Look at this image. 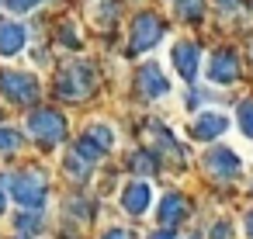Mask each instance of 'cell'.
<instances>
[{
  "instance_id": "3957f363",
  "label": "cell",
  "mask_w": 253,
  "mask_h": 239,
  "mask_svg": "<svg viewBox=\"0 0 253 239\" xmlns=\"http://www.w3.org/2000/svg\"><path fill=\"white\" fill-rule=\"evenodd\" d=\"M28 135L39 139L42 146H59L66 139V118L52 108H39L28 115Z\"/></svg>"
},
{
  "instance_id": "ba28073f",
  "label": "cell",
  "mask_w": 253,
  "mask_h": 239,
  "mask_svg": "<svg viewBox=\"0 0 253 239\" xmlns=\"http://www.w3.org/2000/svg\"><path fill=\"white\" fill-rule=\"evenodd\" d=\"M208 80H211L215 87H229V83L239 80V59H236L232 49H222V52L211 56V63H208Z\"/></svg>"
},
{
  "instance_id": "8fae6325",
  "label": "cell",
  "mask_w": 253,
  "mask_h": 239,
  "mask_svg": "<svg viewBox=\"0 0 253 239\" xmlns=\"http://www.w3.org/2000/svg\"><path fill=\"white\" fill-rule=\"evenodd\" d=\"M170 80H167V73L156 66V63H146L142 70H139V90H142V97H167L170 94Z\"/></svg>"
},
{
  "instance_id": "52a82bcc",
  "label": "cell",
  "mask_w": 253,
  "mask_h": 239,
  "mask_svg": "<svg viewBox=\"0 0 253 239\" xmlns=\"http://www.w3.org/2000/svg\"><path fill=\"white\" fill-rule=\"evenodd\" d=\"M225 132H229L225 111H198V118L191 121V139H198V142H215Z\"/></svg>"
},
{
  "instance_id": "ffe728a7",
  "label": "cell",
  "mask_w": 253,
  "mask_h": 239,
  "mask_svg": "<svg viewBox=\"0 0 253 239\" xmlns=\"http://www.w3.org/2000/svg\"><path fill=\"white\" fill-rule=\"evenodd\" d=\"M14 225H18L21 236H35V232H39V215H18Z\"/></svg>"
},
{
  "instance_id": "7a4b0ae2",
  "label": "cell",
  "mask_w": 253,
  "mask_h": 239,
  "mask_svg": "<svg viewBox=\"0 0 253 239\" xmlns=\"http://www.w3.org/2000/svg\"><path fill=\"white\" fill-rule=\"evenodd\" d=\"M7 187H11V198L21 208H35V211L45 204V194H49V184H45V173L42 170L14 173V177H7Z\"/></svg>"
},
{
  "instance_id": "4fadbf2b",
  "label": "cell",
  "mask_w": 253,
  "mask_h": 239,
  "mask_svg": "<svg viewBox=\"0 0 253 239\" xmlns=\"http://www.w3.org/2000/svg\"><path fill=\"white\" fill-rule=\"evenodd\" d=\"M156 215H160V222H163L167 229H170V225H177V222H184V218H187V201H184V194H180V191L163 194V201H160Z\"/></svg>"
},
{
  "instance_id": "cb8c5ba5",
  "label": "cell",
  "mask_w": 253,
  "mask_h": 239,
  "mask_svg": "<svg viewBox=\"0 0 253 239\" xmlns=\"http://www.w3.org/2000/svg\"><path fill=\"white\" fill-rule=\"evenodd\" d=\"M101 239H132V232H128V229H108Z\"/></svg>"
},
{
  "instance_id": "5b68a950",
  "label": "cell",
  "mask_w": 253,
  "mask_h": 239,
  "mask_svg": "<svg viewBox=\"0 0 253 239\" xmlns=\"http://www.w3.org/2000/svg\"><path fill=\"white\" fill-rule=\"evenodd\" d=\"M163 39V21L156 18V14H139L135 21H132V35H128V52L132 56H139V52H149L156 42Z\"/></svg>"
},
{
  "instance_id": "ac0fdd59",
  "label": "cell",
  "mask_w": 253,
  "mask_h": 239,
  "mask_svg": "<svg viewBox=\"0 0 253 239\" xmlns=\"http://www.w3.org/2000/svg\"><path fill=\"white\" fill-rule=\"evenodd\" d=\"M236 115H239V128H243V135H246V139H253V97H250V101H243Z\"/></svg>"
},
{
  "instance_id": "d4e9b609",
  "label": "cell",
  "mask_w": 253,
  "mask_h": 239,
  "mask_svg": "<svg viewBox=\"0 0 253 239\" xmlns=\"http://www.w3.org/2000/svg\"><path fill=\"white\" fill-rule=\"evenodd\" d=\"M149 239H173V232L170 229H156V232H149Z\"/></svg>"
},
{
  "instance_id": "603a6c76",
  "label": "cell",
  "mask_w": 253,
  "mask_h": 239,
  "mask_svg": "<svg viewBox=\"0 0 253 239\" xmlns=\"http://www.w3.org/2000/svg\"><path fill=\"white\" fill-rule=\"evenodd\" d=\"M211 239H232V229H229L225 222H218V225L211 229Z\"/></svg>"
},
{
  "instance_id": "e0dca14e",
  "label": "cell",
  "mask_w": 253,
  "mask_h": 239,
  "mask_svg": "<svg viewBox=\"0 0 253 239\" xmlns=\"http://www.w3.org/2000/svg\"><path fill=\"white\" fill-rule=\"evenodd\" d=\"M21 132L11 128V125H0V153H18L21 149Z\"/></svg>"
},
{
  "instance_id": "9a60e30c",
  "label": "cell",
  "mask_w": 253,
  "mask_h": 239,
  "mask_svg": "<svg viewBox=\"0 0 253 239\" xmlns=\"http://www.w3.org/2000/svg\"><path fill=\"white\" fill-rule=\"evenodd\" d=\"M177 14L184 18V21H191V25H198L201 18H205V0H177Z\"/></svg>"
},
{
  "instance_id": "d6986e66",
  "label": "cell",
  "mask_w": 253,
  "mask_h": 239,
  "mask_svg": "<svg viewBox=\"0 0 253 239\" xmlns=\"http://www.w3.org/2000/svg\"><path fill=\"white\" fill-rule=\"evenodd\" d=\"M42 4H45V0H4V7L14 11V14H32V11H39Z\"/></svg>"
},
{
  "instance_id": "44dd1931",
  "label": "cell",
  "mask_w": 253,
  "mask_h": 239,
  "mask_svg": "<svg viewBox=\"0 0 253 239\" xmlns=\"http://www.w3.org/2000/svg\"><path fill=\"white\" fill-rule=\"evenodd\" d=\"M132 163H135V170H139V173H142V170H146V173H153V170H156V156H153V153H135V159H132Z\"/></svg>"
},
{
  "instance_id": "7c38bea8",
  "label": "cell",
  "mask_w": 253,
  "mask_h": 239,
  "mask_svg": "<svg viewBox=\"0 0 253 239\" xmlns=\"http://www.w3.org/2000/svg\"><path fill=\"white\" fill-rule=\"evenodd\" d=\"M25 42H28V28L21 21H0V56L4 59L18 56L25 49Z\"/></svg>"
},
{
  "instance_id": "8992f818",
  "label": "cell",
  "mask_w": 253,
  "mask_h": 239,
  "mask_svg": "<svg viewBox=\"0 0 253 239\" xmlns=\"http://www.w3.org/2000/svg\"><path fill=\"white\" fill-rule=\"evenodd\" d=\"M170 63H173V70H177L187 83H194V80H198V70H201V49H198L194 42L180 39V42L170 45Z\"/></svg>"
},
{
  "instance_id": "7402d4cb",
  "label": "cell",
  "mask_w": 253,
  "mask_h": 239,
  "mask_svg": "<svg viewBox=\"0 0 253 239\" xmlns=\"http://www.w3.org/2000/svg\"><path fill=\"white\" fill-rule=\"evenodd\" d=\"M66 170H70V177H87V173H90V166H84L80 156H70V159H66Z\"/></svg>"
},
{
  "instance_id": "30bf717a",
  "label": "cell",
  "mask_w": 253,
  "mask_h": 239,
  "mask_svg": "<svg viewBox=\"0 0 253 239\" xmlns=\"http://www.w3.org/2000/svg\"><path fill=\"white\" fill-rule=\"evenodd\" d=\"M205 166H208V173L211 177H218V180H232L236 173H239V156L232 153V149H225V146H215L208 156H205Z\"/></svg>"
},
{
  "instance_id": "484cf974",
  "label": "cell",
  "mask_w": 253,
  "mask_h": 239,
  "mask_svg": "<svg viewBox=\"0 0 253 239\" xmlns=\"http://www.w3.org/2000/svg\"><path fill=\"white\" fill-rule=\"evenodd\" d=\"M7 211V194H4V180H0V215Z\"/></svg>"
},
{
  "instance_id": "277c9868",
  "label": "cell",
  "mask_w": 253,
  "mask_h": 239,
  "mask_svg": "<svg viewBox=\"0 0 253 239\" xmlns=\"http://www.w3.org/2000/svg\"><path fill=\"white\" fill-rule=\"evenodd\" d=\"M42 87L32 73H21V70H4L0 73V97L11 101V104H32L39 101Z\"/></svg>"
},
{
  "instance_id": "6da1fadb",
  "label": "cell",
  "mask_w": 253,
  "mask_h": 239,
  "mask_svg": "<svg viewBox=\"0 0 253 239\" xmlns=\"http://www.w3.org/2000/svg\"><path fill=\"white\" fill-rule=\"evenodd\" d=\"M94 66L90 63H84V59H77V63H70V66H63L59 70V77H56V94L63 97V101H84L90 90H94Z\"/></svg>"
},
{
  "instance_id": "9c48e42d",
  "label": "cell",
  "mask_w": 253,
  "mask_h": 239,
  "mask_svg": "<svg viewBox=\"0 0 253 239\" xmlns=\"http://www.w3.org/2000/svg\"><path fill=\"white\" fill-rule=\"evenodd\" d=\"M122 208L128 211V215H146L149 208H153V187L146 184V180H128L125 187H122Z\"/></svg>"
},
{
  "instance_id": "83f0119b",
  "label": "cell",
  "mask_w": 253,
  "mask_h": 239,
  "mask_svg": "<svg viewBox=\"0 0 253 239\" xmlns=\"http://www.w3.org/2000/svg\"><path fill=\"white\" fill-rule=\"evenodd\" d=\"M218 4H222V7H232V4H236V0H218Z\"/></svg>"
},
{
  "instance_id": "2e32d148",
  "label": "cell",
  "mask_w": 253,
  "mask_h": 239,
  "mask_svg": "<svg viewBox=\"0 0 253 239\" xmlns=\"http://www.w3.org/2000/svg\"><path fill=\"white\" fill-rule=\"evenodd\" d=\"M73 156H80V159H84V163L90 166V163H97V159L104 156V149H101L97 142H90L87 135H80V142H77V149H73Z\"/></svg>"
},
{
  "instance_id": "4316f807",
  "label": "cell",
  "mask_w": 253,
  "mask_h": 239,
  "mask_svg": "<svg viewBox=\"0 0 253 239\" xmlns=\"http://www.w3.org/2000/svg\"><path fill=\"white\" fill-rule=\"evenodd\" d=\"M243 229H246V236L253 239V211H246V225H243Z\"/></svg>"
},
{
  "instance_id": "5bb4252c",
  "label": "cell",
  "mask_w": 253,
  "mask_h": 239,
  "mask_svg": "<svg viewBox=\"0 0 253 239\" xmlns=\"http://www.w3.org/2000/svg\"><path fill=\"white\" fill-rule=\"evenodd\" d=\"M84 135H87L90 142H97L104 153L115 146V128H111V125H104V121H97V125H87V132H84Z\"/></svg>"
}]
</instances>
